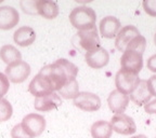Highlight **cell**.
Segmentation results:
<instances>
[{
    "instance_id": "6da1fadb",
    "label": "cell",
    "mask_w": 156,
    "mask_h": 138,
    "mask_svg": "<svg viewBox=\"0 0 156 138\" xmlns=\"http://www.w3.org/2000/svg\"><path fill=\"white\" fill-rule=\"evenodd\" d=\"M39 73L46 77L51 82L54 91L58 92L68 81L75 80L78 73V68L72 62L65 58H60L53 64L42 67Z\"/></svg>"
},
{
    "instance_id": "7a4b0ae2",
    "label": "cell",
    "mask_w": 156,
    "mask_h": 138,
    "mask_svg": "<svg viewBox=\"0 0 156 138\" xmlns=\"http://www.w3.org/2000/svg\"><path fill=\"white\" fill-rule=\"evenodd\" d=\"M69 22L78 32H83L95 26L97 14L94 10L89 7H77L69 14Z\"/></svg>"
},
{
    "instance_id": "3957f363",
    "label": "cell",
    "mask_w": 156,
    "mask_h": 138,
    "mask_svg": "<svg viewBox=\"0 0 156 138\" xmlns=\"http://www.w3.org/2000/svg\"><path fill=\"white\" fill-rule=\"evenodd\" d=\"M139 83L140 78L138 73H133L125 69L118 70L115 76V85L117 87V91L126 95L131 94Z\"/></svg>"
},
{
    "instance_id": "277c9868",
    "label": "cell",
    "mask_w": 156,
    "mask_h": 138,
    "mask_svg": "<svg viewBox=\"0 0 156 138\" xmlns=\"http://www.w3.org/2000/svg\"><path fill=\"white\" fill-rule=\"evenodd\" d=\"M75 40H77V42H75L76 45L85 50L86 52L92 51L94 49L101 46L100 37L98 35V30L95 26L90 29H87V30L78 32L74 38V41Z\"/></svg>"
},
{
    "instance_id": "5b68a950",
    "label": "cell",
    "mask_w": 156,
    "mask_h": 138,
    "mask_svg": "<svg viewBox=\"0 0 156 138\" xmlns=\"http://www.w3.org/2000/svg\"><path fill=\"white\" fill-rule=\"evenodd\" d=\"M23 129L27 132L30 137H38L46 130V119L39 113H29L25 116L22 120Z\"/></svg>"
},
{
    "instance_id": "8992f818",
    "label": "cell",
    "mask_w": 156,
    "mask_h": 138,
    "mask_svg": "<svg viewBox=\"0 0 156 138\" xmlns=\"http://www.w3.org/2000/svg\"><path fill=\"white\" fill-rule=\"evenodd\" d=\"M74 105L83 111L94 112L101 108V99L93 93L79 92L74 98Z\"/></svg>"
},
{
    "instance_id": "52a82bcc",
    "label": "cell",
    "mask_w": 156,
    "mask_h": 138,
    "mask_svg": "<svg viewBox=\"0 0 156 138\" xmlns=\"http://www.w3.org/2000/svg\"><path fill=\"white\" fill-rule=\"evenodd\" d=\"M111 125L113 131L120 135H132L136 131V125L133 119L125 113L115 114L111 120Z\"/></svg>"
},
{
    "instance_id": "ba28073f",
    "label": "cell",
    "mask_w": 156,
    "mask_h": 138,
    "mask_svg": "<svg viewBox=\"0 0 156 138\" xmlns=\"http://www.w3.org/2000/svg\"><path fill=\"white\" fill-rule=\"evenodd\" d=\"M122 69L139 73L143 67V54L134 50H126L120 58Z\"/></svg>"
},
{
    "instance_id": "9c48e42d",
    "label": "cell",
    "mask_w": 156,
    "mask_h": 138,
    "mask_svg": "<svg viewBox=\"0 0 156 138\" xmlns=\"http://www.w3.org/2000/svg\"><path fill=\"white\" fill-rule=\"evenodd\" d=\"M30 75V66L24 61H20L13 65L7 66L5 76L13 83H22Z\"/></svg>"
},
{
    "instance_id": "30bf717a",
    "label": "cell",
    "mask_w": 156,
    "mask_h": 138,
    "mask_svg": "<svg viewBox=\"0 0 156 138\" xmlns=\"http://www.w3.org/2000/svg\"><path fill=\"white\" fill-rule=\"evenodd\" d=\"M28 91L35 97H41L52 94V93H56L52 86L51 82L40 73L35 76L34 79L30 81L28 85Z\"/></svg>"
},
{
    "instance_id": "8fae6325",
    "label": "cell",
    "mask_w": 156,
    "mask_h": 138,
    "mask_svg": "<svg viewBox=\"0 0 156 138\" xmlns=\"http://www.w3.org/2000/svg\"><path fill=\"white\" fill-rule=\"evenodd\" d=\"M140 35L141 34H140L139 29L136 26L127 25V26L122 27L117 34L116 39H115V46L118 51L125 52L128 45L131 43L132 40Z\"/></svg>"
},
{
    "instance_id": "7c38bea8",
    "label": "cell",
    "mask_w": 156,
    "mask_h": 138,
    "mask_svg": "<svg viewBox=\"0 0 156 138\" xmlns=\"http://www.w3.org/2000/svg\"><path fill=\"white\" fill-rule=\"evenodd\" d=\"M85 61L89 67L93 68V69H101L108 64L110 54L104 48L100 46L92 51L86 52Z\"/></svg>"
},
{
    "instance_id": "4fadbf2b",
    "label": "cell",
    "mask_w": 156,
    "mask_h": 138,
    "mask_svg": "<svg viewBox=\"0 0 156 138\" xmlns=\"http://www.w3.org/2000/svg\"><path fill=\"white\" fill-rule=\"evenodd\" d=\"M20 14L17 10L10 5L0 7V29L9 30L19 24Z\"/></svg>"
},
{
    "instance_id": "5bb4252c",
    "label": "cell",
    "mask_w": 156,
    "mask_h": 138,
    "mask_svg": "<svg viewBox=\"0 0 156 138\" xmlns=\"http://www.w3.org/2000/svg\"><path fill=\"white\" fill-rule=\"evenodd\" d=\"M62 99L58 93L46 95V96L36 97L34 102V107L37 111L40 112H48L54 110L61 106Z\"/></svg>"
},
{
    "instance_id": "9a60e30c",
    "label": "cell",
    "mask_w": 156,
    "mask_h": 138,
    "mask_svg": "<svg viewBox=\"0 0 156 138\" xmlns=\"http://www.w3.org/2000/svg\"><path fill=\"white\" fill-rule=\"evenodd\" d=\"M129 96L119 91L114 90L111 92L107 98V104L112 112L114 113H124L125 110L127 109L128 104H129Z\"/></svg>"
},
{
    "instance_id": "2e32d148",
    "label": "cell",
    "mask_w": 156,
    "mask_h": 138,
    "mask_svg": "<svg viewBox=\"0 0 156 138\" xmlns=\"http://www.w3.org/2000/svg\"><path fill=\"white\" fill-rule=\"evenodd\" d=\"M35 11L36 14L41 15L44 19H53L60 13L58 5L54 1L50 0H37L35 1Z\"/></svg>"
},
{
    "instance_id": "e0dca14e",
    "label": "cell",
    "mask_w": 156,
    "mask_h": 138,
    "mask_svg": "<svg viewBox=\"0 0 156 138\" xmlns=\"http://www.w3.org/2000/svg\"><path fill=\"white\" fill-rule=\"evenodd\" d=\"M120 21L115 16H106L100 22V32L102 37L112 39L117 36L120 30Z\"/></svg>"
},
{
    "instance_id": "ac0fdd59",
    "label": "cell",
    "mask_w": 156,
    "mask_h": 138,
    "mask_svg": "<svg viewBox=\"0 0 156 138\" xmlns=\"http://www.w3.org/2000/svg\"><path fill=\"white\" fill-rule=\"evenodd\" d=\"M13 40L20 46H28L36 40V32L29 26H22L15 30Z\"/></svg>"
},
{
    "instance_id": "d6986e66",
    "label": "cell",
    "mask_w": 156,
    "mask_h": 138,
    "mask_svg": "<svg viewBox=\"0 0 156 138\" xmlns=\"http://www.w3.org/2000/svg\"><path fill=\"white\" fill-rule=\"evenodd\" d=\"M151 97H152V95L149 91L146 80H140V83L138 84V86L134 89L133 92L130 94L129 98L136 105L142 106V105H145L149 102H151Z\"/></svg>"
},
{
    "instance_id": "ffe728a7",
    "label": "cell",
    "mask_w": 156,
    "mask_h": 138,
    "mask_svg": "<svg viewBox=\"0 0 156 138\" xmlns=\"http://www.w3.org/2000/svg\"><path fill=\"white\" fill-rule=\"evenodd\" d=\"M0 58L3 63L10 66L22 61V54L14 45L5 44L0 49Z\"/></svg>"
},
{
    "instance_id": "44dd1931",
    "label": "cell",
    "mask_w": 156,
    "mask_h": 138,
    "mask_svg": "<svg viewBox=\"0 0 156 138\" xmlns=\"http://www.w3.org/2000/svg\"><path fill=\"white\" fill-rule=\"evenodd\" d=\"M112 134V125L107 121H97L91 126V135L93 138H111Z\"/></svg>"
},
{
    "instance_id": "7402d4cb",
    "label": "cell",
    "mask_w": 156,
    "mask_h": 138,
    "mask_svg": "<svg viewBox=\"0 0 156 138\" xmlns=\"http://www.w3.org/2000/svg\"><path fill=\"white\" fill-rule=\"evenodd\" d=\"M79 93V85H78L77 80H72L68 81L61 90L58 91V95L62 98L65 99H74L77 94Z\"/></svg>"
},
{
    "instance_id": "603a6c76",
    "label": "cell",
    "mask_w": 156,
    "mask_h": 138,
    "mask_svg": "<svg viewBox=\"0 0 156 138\" xmlns=\"http://www.w3.org/2000/svg\"><path fill=\"white\" fill-rule=\"evenodd\" d=\"M13 108L9 100L0 98V122H5L12 116Z\"/></svg>"
},
{
    "instance_id": "cb8c5ba5",
    "label": "cell",
    "mask_w": 156,
    "mask_h": 138,
    "mask_svg": "<svg viewBox=\"0 0 156 138\" xmlns=\"http://www.w3.org/2000/svg\"><path fill=\"white\" fill-rule=\"evenodd\" d=\"M11 137L12 138H33L27 134V132L23 129V126L21 123L16 124V125L11 130Z\"/></svg>"
},
{
    "instance_id": "d4e9b609",
    "label": "cell",
    "mask_w": 156,
    "mask_h": 138,
    "mask_svg": "<svg viewBox=\"0 0 156 138\" xmlns=\"http://www.w3.org/2000/svg\"><path fill=\"white\" fill-rule=\"evenodd\" d=\"M142 5L145 13H147L150 16L156 17V0H145Z\"/></svg>"
},
{
    "instance_id": "484cf974",
    "label": "cell",
    "mask_w": 156,
    "mask_h": 138,
    "mask_svg": "<svg viewBox=\"0 0 156 138\" xmlns=\"http://www.w3.org/2000/svg\"><path fill=\"white\" fill-rule=\"evenodd\" d=\"M9 87H10L9 79H8L5 73L0 72V98H3V96L9 91Z\"/></svg>"
},
{
    "instance_id": "4316f807",
    "label": "cell",
    "mask_w": 156,
    "mask_h": 138,
    "mask_svg": "<svg viewBox=\"0 0 156 138\" xmlns=\"http://www.w3.org/2000/svg\"><path fill=\"white\" fill-rule=\"evenodd\" d=\"M146 82H147V87L151 95L156 97V75L152 76L149 80H146Z\"/></svg>"
},
{
    "instance_id": "83f0119b",
    "label": "cell",
    "mask_w": 156,
    "mask_h": 138,
    "mask_svg": "<svg viewBox=\"0 0 156 138\" xmlns=\"http://www.w3.org/2000/svg\"><path fill=\"white\" fill-rule=\"evenodd\" d=\"M144 110L149 114H156V99L144 105Z\"/></svg>"
},
{
    "instance_id": "f1b7e54d",
    "label": "cell",
    "mask_w": 156,
    "mask_h": 138,
    "mask_svg": "<svg viewBox=\"0 0 156 138\" xmlns=\"http://www.w3.org/2000/svg\"><path fill=\"white\" fill-rule=\"evenodd\" d=\"M146 67H147V69L151 70L152 72H156V54L152 55L151 57L147 59Z\"/></svg>"
},
{
    "instance_id": "f546056e",
    "label": "cell",
    "mask_w": 156,
    "mask_h": 138,
    "mask_svg": "<svg viewBox=\"0 0 156 138\" xmlns=\"http://www.w3.org/2000/svg\"><path fill=\"white\" fill-rule=\"evenodd\" d=\"M131 138H147L145 135H142V134H140V135H136V136H133V137Z\"/></svg>"
},
{
    "instance_id": "4dcf8cb0",
    "label": "cell",
    "mask_w": 156,
    "mask_h": 138,
    "mask_svg": "<svg viewBox=\"0 0 156 138\" xmlns=\"http://www.w3.org/2000/svg\"><path fill=\"white\" fill-rule=\"evenodd\" d=\"M154 43H155V45H156V32H155V35H154Z\"/></svg>"
}]
</instances>
